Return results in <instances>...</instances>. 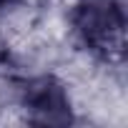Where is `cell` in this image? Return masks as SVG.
I'll return each instance as SVG.
<instances>
[{
	"label": "cell",
	"mask_w": 128,
	"mask_h": 128,
	"mask_svg": "<svg viewBox=\"0 0 128 128\" xmlns=\"http://www.w3.org/2000/svg\"><path fill=\"white\" fill-rule=\"evenodd\" d=\"M73 28L80 43L106 63H120L126 55V13L120 0H78Z\"/></svg>",
	"instance_id": "6da1fadb"
},
{
	"label": "cell",
	"mask_w": 128,
	"mask_h": 128,
	"mask_svg": "<svg viewBox=\"0 0 128 128\" xmlns=\"http://www.w3.org/2000/svg\"><path fill=\"white\" fill-rule=\"evenodd\" d=\"M20 106L30 123L38 126H68L73 123L68 90L53 76H38L20 86Z\"/></svg>",
	"instance_id": "7a4b0ae2"
},
{
	"label": "cell",
	"mask_w": 128,
	"mask_h": 128,
	"mask_svg": "<svg viewBox=\"0 0 128 128\" xmlns=\"http://www.w3.org/2000/svg\"><path fill=\"white\" fill-rule=\"evenodd\" d=\"M8 60V45H5V40H3V35H0V66Z\"/></svg>",
	"instance_id": "3957f363"
},
{
	"label": "cell",
	"mask_w": 128,
	"mask_h": 128,
	"mask_svg": "<svg viewBox=\"0 0 128 128\" xmlns=\"http://www.w3.org/2000/svg\"><path fill=\"white\" fill-rule=\"evenodd\" d=\"M18 3H23V0H0V10H3V8H10V5H18Z\"/></svg>",
	"instance_id": "277c9868"
}]
</instances>
